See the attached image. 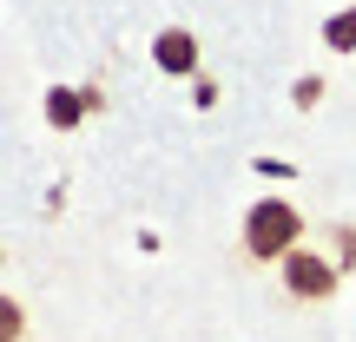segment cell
Listing matches in <instances>:
<instances>
[{
  "label": "cell",
  "instance_id": "4",
  "mask_svg": "<svg viewBox=\"0 0 356 342\" xmlns=\"http://www.w3.org/2000/svg\"><path fill=\"white\" fill-rule=\"evenodd\" d=\"M86 112H92V105H86V92H47V119H53L60 132H73Z\"/></svg>",
  "mask_w": 356,
  "mask_h": 342
},
{
  "label": "cell",
  "instance_id": "2",
  "mask_svg": "<svg viewBox=\"0 0 356 342\" xmlns=\"http://www.w3.org/2000/svg\"><path fill=\"white\" fill-rule=\"evenodd\" d=\"M343 277H350V270L337 264L323 243H304V250H291V257L277 264V290H284V303H297V309H323V303H337Z\"/></svg>",
  "mask_w": 356,
  "mask_h": 342
},
{
  "label": "cell",
  "instance_id": "6",
  "mask_svg": "<svg viewBox=\"0 0 356 342\" xmlns=\"http://www.w3.org/2000/svg\"><path fill=\"white\" fill-rule=\"evenodd\" d=\"M323 250H330V257H337V264H343V270H356V224H337Z\"/></svg>",
  "mask_w": 356,
  "mask_h": 342
},
{
  "label": "cell",
  "instance_id": "3",
  "mask_svg": "<svg viewBox=\"0 0 356 342\" xmlns=\"http://www.w3.org/2000/svg\"><path fill=\"white\" fill-rule=\"evenodd\" d=\"M152 60H159V73H178V79H191V73H198V33H191V26H159V40H152Z\"/></svg>",
  "mask_w": 356,
  "mask_h": 342
},
{
  "label": "cell",
  "instance_id": "5",
  "mask_svg": "<svg viewBox=\"0 0 356 342\" xmlns=\"http://www.w3.org/2000/svg\"><path fill=\"white\" fill-rule=\"evenodd\" d=\"M323 46H330V53H356V7L330 13V26H323Z\"/></svg>",
  "mask_w": 356,
  "mask_h": 342
},
{
  "label": "cell",
  "instance_id": "7",
  "mask_svg": "<svg viewBox=\"0 0 356 342\" xmlns=\"http://www.w3.org/2000/svg\"><path fill=\"white\" fill-rule=\"evenodd\" d=\"M297 105H304V112H310V105H323V79H297Z\"/></svg>",
  "mask_w": 356,
  "mask_h": 342
},
{
  "label": "cell",
  "instance_id": "1",
  "mask_svg": "<svg viewBox=\"0 0 356 342\" xmlns=\"http://www.w3.org/2000/svg\"><path fill=\"white\" fill-rule=\"evenodd\" d=\"M310 243V217L297 211L291 198H257L251 211H244L238 224V257L244 270H277L291 250H304Z\"/></svg>",
  "mask_w": 356,
  "mask_h": 342
}]
</instances>
